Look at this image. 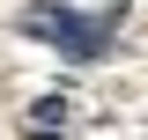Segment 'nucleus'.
I'll use <instances>...</instances> for the list:
<instances>
[{
	"instance_id": "1",
	"label": "nucleus",
	"mask_w": 148,
	"mask_h": 140,
	"mask_svg": "<svg viewBox=\"0 0 148 140\" xmlns=\"http://www.w3.org/2000/svg\"><path fill=\"white\" fill-rule=\"evenodd\" d=\"M22 30H30V37H45V44H59L67 59H104V22L74 15V7L37 0V7H22Z\"/></svg>"
}]
</instances>
